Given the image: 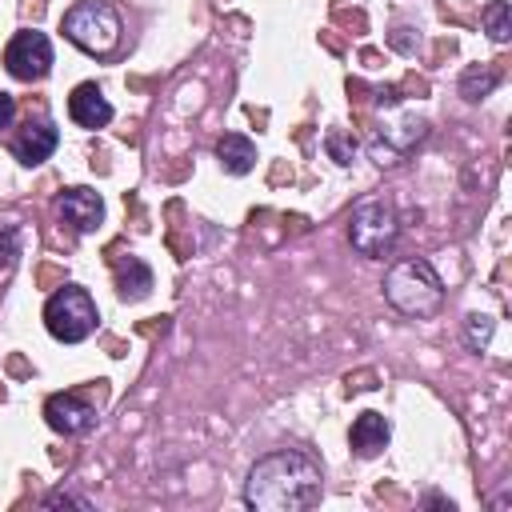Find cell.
<instances>
[{
	"instance_id": "20",
	"label": "cell",
	"mask_w": 512,
	"mask_h": 512,
	"mask_svg": "<svg viewBox=\"0 0 512 512\" xmlns=\"http://www.w3.org/2000/svg\"><path fill=\"white\" fill-rule=\"evenodd\" d=\"M20 256V228L12 220H0V268H8Z\"/></svg>"
},
{
	"instance_id": "15",
	"label": "cell",
	"mask_w": 512,
	"mask_h": 512,
	"mask_svg": "<svg viewBox=\"0 0 512 512\" xmlns=\"http://www.w3.org/2000/svg\"><path fill=\"white\" fill-rule=\"evenodd\" d=\"M496 84H500V72H496L492 64H472V68L460 72L456 92H460L468 104H480V100H488V96L496 92Z\"/></svg>"
},
{
	"instance_id": "5",
	"label": "cell",
	"mask_w": 512,
	"mask_h": 512,
	"mask_svg": "<svg viewBox=\"0 0 512 512\" xmlns=\"http://www.w3.org/2000/svg\"><path fill=\"white\" fill-rule=\"evenodd\" d=\"M96 324H100V308H96L92 292L80 288V284H64V288H56V292L44 300V328H48V336L60 340V344H80V340H88V336L96 332Z\"/></svg>"
},
{
	"instance_id": "13",
	"label": "cell",
	"mask_w": 512,
	"mask_h": 512,
	"mask_svg": "<svg viewBox=\"0 0 512 512\" xmlns=\"http://www.w3.org/2000/svg\"><path fill=\"white\" fill-rule=\"evenodd\" d=\"M216 160L228 176H248L256 168V144L244 132H224L216 140Z\"/></svg>"
},
{
	"instance_id": "6",
	"label": "cell",
	"mask_w": 512,
	"mask_h": 512,
	"mask_svg": "<svg viewBox=\"0 0 512 512\" xmlns=\"http://www.w3.org/2000/svg\"><path fill=\"white\" fill-rule=\"evenodd\" d=\"M4 68L12 80L20 84H32V80H44L52 72V40L36 28H24L16 32L8 44H4Z\"/></svg>"
},
{
	"instance_id": "7",
	"label": "cell",
	"mask_w": 512,
	"mask_h": 512,
	"mask_svg": "<svg viewBox=\"0 0 512 512\" xmlns=\"http://www.w3.org/2000/svg\"><path fill=\"white\" fill-rule=\"evenodd\" d=\"M424 136H428V120L416 112H404V116L380 124V132L368 140V152L376 164H400Z\"/></svg>"
},
{
	"instance_id": "11",
	"label": "cell",
	"mask_w": 512,
	"mask_h": 512,
	"mask_svg": "<svg viewBox=\"0 0 512 512\" xmlns=\"http://www.w3.org/2000/svg\"><path fill=\"white\" fill-rule=\"evenodd\" d=\"M68 116H72V124H80V128H104V124H112V104H108V96L100 92V84L84 80V84H76L72 96H68Z\"/></svg>"
},
{
	"instance_id": "9",
	"label": "cell",
	"mask_w": 512,
	"mask_h": 512,
	"mask_svg": "<svg viewBox=\"0 0 512 512\" xmlns=\"http://www.w3.org/2000/svg\"><path fill=\"white\" fill-rule=\"evenodd\" d=\"M56 212H60V220L64 224H72L76 232H96L100 224H104V196L96 192V188H84V184H76V188H64L60 196H56Z\"/></svg>"
},
{
	"instance_id": "10",
	"label": "cell",
	"mask_w": 512,
	"mask_h": 512,
	"mask_svg": "<svg viewBox=\"0 0 512 512\" xmlns=\"http://www.w3.org/2000/svg\"><path fill=\"white\" fill-rule=\"evenodd\" d=\"M56 144H60V128H56L52 120H28V124H24V128H16V132H12V140H8L12 156H16L24 168L44 164V160L56 152Z\"/></svg>"
},
{
	"instance_id": "17",
	"label": "cell",
	"mask_w": 512,
	"mask_h": 512,
	"mask_svg": "<svg viewBox=\"0 0 512 512\" xmlns=\"http://www.w3.org/2000/svg\"><path fill=\"white\" fill-rule=\"evenodd\" d=\"M492 332H496V320L488 312H468L464 316V344H468V352H484Z\"/></svg>"
},
{
	"instance_id": "3",
	"label": "cell",
	"mask_w": 512,
	"mask_h": 512,
	"mask_svg": "<svg viewBox=\"0 0 512 512\" xmlns=\"http://www.w3.org/2000/svg\"><path fill=\"white\" fill-rule=\"evenodd\" d=\"M64 40L76 44L80 52L88 56H108L116 52L120 36H124V20L120 12L108 4V0H76L68 12H64V24H60Z\"/></svg>"
},
{
	"instance_id": "14",
	"label": "cell",
	"mask_w": 512,
	"mask_h": 512,
	"mask_svg": "<svg viewBox=\"0 0 512 512\" xmlns=\"http://www.w3.org/2000/svg\"><path fill=\"white\" fill-rule=\"evenodd\" d=\"M148 292H152V268L140 256H124L116 264V296L136 304V300H148Z\"/></svg>"
},
{
	"instance_id": "21",
	"label": "cell",
	"mask_w": 512,
	"mask_h": 512,
	"mask_svg": "<svg viewBox=\"0 0 512 512\" xmlns=\"http://www.w3.org/2000/svg\"><path fill=\"white\" fill-rule=\"evenodd\" d=\"M12 120H16V96L0 92V132H4V128H12Z\"/></svg>"
},
{
	"instance_id": "22",
	"label": "cell",
	"mask_w": 512,
	"mask_h": 512,
	"mask_svg": "<svg viewBox=\"0 0 512 512\" xmlns=\"http://www.w3.org/2000/svg\"><path fill=\"white\" fill-rule=\"evenodd\" d=\"M420 508H440V512H456V504H452L448 496H440V492H424V496H420Z\"/></svg>"
},
{
	"instance_id": "1",
	"label": "cell",
	"mask_w": 512,
	"mask_h": 512,
	"mask_svg": "<svg viewBox=\"0 0 512 512\" xmlns=\"http://www.w3.org/2000/svg\"><path fill=\"white\" fill-rule=\"evenodd\" d=\"M324 496V468L300 448H276L252 460L244 476V504L256 512H304Z\"/></svg>"
},
{
	"instance_id": "19",
	"label": "cell",
	"mask_w": 512,
	"mask_h": 512,
	"mask_svg": "<svg viewBox=\"0 0 512 512\" xmlns=\"http://www.w3.org/2000/svg\"><path fill=\"white\" fill-rule=\"evenodd\" d=\"M40 508H80V512H92L96 504H92V496H84L76 488H52V492L40 496Z\"/></svg>"
},
{
	"instance_id": "4",
	"label": "cell",
	"mask_w": 512,
	"mask_h": 512,
	"mask_svg": "<svg viewBox=\"0 0 512 512\" xmlns=\"http://www.w3.org/2000/svg\"><path fill=\"white\" fill-rule=\"evenodd\" d=\"M400 240V212L392 200L372 196L360 200L348 216V244L352 252H360L364 260H384Z\"/></svg>"
},
{
	"instance_id": "8",
	"label": "cell",
	"mask_w": 512,
	"mask_h": 512,
	"mask_svg": "<svg viewBox=\"0 0 512 512\" xmlns=\"http://www.w3.org/2000/svg\"><path fill=\"white\" fill-rule=\"evenodd\" d=\"M44 420H48V428L60 432V436H88L100 416H96V408H92L88 400H80L76 392H52V396L44 400Z\"/></svg>"
},
{
	"instance_id": "12",
	"label": "cell",
	"mask_w": 512,
	"mask_h": 512,
	"mask_svg": "<svg viewBox=\"0 0 512 512\" xmlns=\"http://www.w3.org/2000/svg\"><path fill=\"white\" fill-rule=\"evenodd\" d=\"M388 440H392V424L380 412H360L352 420V428H348V444H352V452L360 460H376L388 448Z\"/></svg>"
},
{
	"instance_id": "16",
	"label": "cell",
	"mask_w": 512,
	"mask_h": 512,
	"mask_svg": "<svg viewBox=\"0 0 512 512\" xmlns=\"http://www.w3.org/2000/svg\"><path fill=\"white\" fill-rule=\"evenodd\" d=\"M480 24H484V32H488L492 44H508V40H512V4H508V0L484 4Z\"/></svg>"
},
{
	"instance_id": "2",
	"label": "cell",
	"mask_w": 512,
	"mask_h": 512,
	"mask_svg": "<svg viewBox=\"0 0 512 512\" xmlns=\"http://www.w3.org/2000/svg\"><path fill=\"white\" fill-rule=\"evenodd\" d=\"M384 300L400 312V316H412V320H424V316H436L440 304H444V280L440 272L432 268V260L424 256H408V260H396L388 272H384Z\"/></svg>"
},
{
	"instance_id": "18",
	"label": "cell",
	"mask_w": 512,
	"mask_h": 512,
	"mask_svg": "<svg viewBox=\"0 0 512 512\" xmlns=\"http://www.w3.org/2000/svg\"><path fill=\"white\" fill-rule=\"evenodd\" d=\"M356 148H360V144H356L352 132H344V128H328V132H324V152H328L340 168H348V164L356 160Z\"/></svg>"
}]
</instances>
